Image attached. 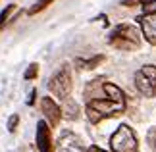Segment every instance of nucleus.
Here are the masks:
<instances>
[{"label": "nucleus", "instance_id": "nucleus-1", "mask_svg": "<svg viewBox=\"0 0 156 152\" xmlns=\"http://www.w3.org/2000/svg\"><path fill=\"white\" fill-rule=\"evenodd\" d=\"M102 93L104 96H89L87 104H85V114L91 123H100L102 119L108 118H116V115L125 112V94L123 90L114 83H102Z\"/></svg>", "mask_w": 156, "mask_h": 152}, {"label": "nucleus", "instance_id": "nucleus-6", "mask_svg": "<svg viewBox=\"0 0 156 152\" xmlns=\"http://www.w3.org/2000/svg\"><path fill=\"white\" fill-rule=\"evenodd\" d=\"M56 152H87L83 147L81 139L71 131H66L60 135L58 143H56Z\"/></svg>", "mask_w": 156, "mask_h": 152}, {"label": "nucleus", "instance_id": "nucleus-2", "mask_svg": "<svg viewBox=\"0 0 156 152\" xmlns=\"http://www.w3.org/2000/svg\"><path fill=\"white\" fill-rule=\"evenodd\" d=\"M141 31L135 25H129V23H119L110 31L108 35V44L118 48V50H137L141 46Z\"/></svg>", "mask_w": 156, "mask_h": 152}, {"label": "nucleus", "instance_id": "nucleus-7", "mask_svg": "<svg viewBox=\"0 0 156 152\" xmlns=\"http://www.w3.org/2000/svg\"><path fill=\"white\" fill-rule=\"evenodd\" d=\"M37 148L39 152H54V147H52V133H50V123L44 119H41L37 123Z\"/></svg>", "mask_w": 156, "mask_h": 152}, {"label": "nucleus", "instance_id": "nucleus-16", "mask_svg": "<svg viewBox=\"0 0 156 152\" xmlns=\"http://www.w3.org/2000/svg\"><path fill=\"white\" fill-rule=\"evenodd\" d=\"M147 143H148V147L156 152V127H151V129H148V133H147Z\"/></svg>", "mask_w": 156, "mask_h": 152}, {"label": "nucleus", "instance_id": "nucleus-14", "mask_svg": "<svg viewBox=\"0 0 156 152\" xmlns=\"http://www.w3.org/2000/svg\"><path fill=\"white\" fill-rule=\"evenodd\" d=\"M37 75H39V64H29V68L25 69V73H23V79L33 81V79H37Z\"/></svg>", "mask_w": 156, "mask_h": 152}, {"label": "nucleus", "instance_id": "nucleus-15", "mask_svg": "<svg viewBox=\"0 0 156 152\" xmlns=\"http://www.w3.org/2000/svg\"><path fill=\"white\" fill-rule=\"evenodd\" d=\"M143 6V14H156V0H145L141 2Z\"/></svg>", "mask_w": 156, "mask_h": 152}, {"label": "nucleus", "instance_id": "nucleus-12", "mask_svg": "<svg viewBox=\"0 0 156 152\" xmlns=\"http://www.w3.org/2000/svg\"><path fill=\"white\" fill-rule=\"evenodd\" d=\"M54 2V0H37V2H35L31 8L27 10V14L29 16H35V14H39V12H43L44 8H48V6Z\"/></svg>", "mask_w": 156, "mask_h": 152}, {"label": "nucleus", "instance_id": "nucleus-9", "mask_svg": "<svg viewBox=\"0 0 156 152\" xmlns=\"http://www.w3.org/2000/svg\"><path fill=\"white\" fill-rule=\"evenodd\" d=\"M137 23L141 25V33L147 42L156 46V14H141L137 17Z\"/></svg>", "mask_w": 156, "mask_h": 152}, {"label": "nucleus", "instance_id": "nucleus-11", "mask_svg": "<svg viewBox=\"0 0 156 152\" xmlns=\"http://www.w3.org/2000/svg\"><path fill=\"white\" fill-rule=\"evenodd\" d=\"M64 102H66L64 108H62L64 118H68V119H71V121L79 118V106H77V102H73L71 98H66Z\"/></svg>", "mask_w": 156, "mask_h": 152}, {"label": "nucleus", "instance_id": "nucleus-8", "mask_svg": "<svg viewBox=\"0 0 156 152\" xmlns=\"http://www.w3.org/2000/svg\"><path fill=\"white\" fill-rule=\"evenodd\" d=\"M41 110H43L44 119L50 123V127H56L60 123V119H62V115H64L62 108H60L50 96H43V98H41Z\"/></svg>", "mask_w": 156, "mask_h": 152}, {"label": "nucleus", "instance_id": "nucleus-10", "mask_svg": "<svg viewBox=\"0 0 156 152\" xmlns=\"http://www.w3.org/2000/svg\"><path fill=\"white\" fill-rule=\"evenodd\" d=\"M106 60V56L104 54H97V56H93V58H89V60H85V58H75V65L79 69H94L97 65H100Z\"/></svg>", "mask_w": 156, "mask_h": 152}, {"label": "nucleus", "instance_id": "nucleus-19", "mask_svg": "<svg viewBox=\"0 0 156 152\" xmlns=\"http://www.w3.org/2000/svg\"><path fill=\"white\" fill-rule=\"evenodd\" d=\"M137 4H141V0H122V6H127V8L137 6Z\"/></svg>", "mask_w": 156, "mask_h": 152}, {"label": "nucleus", "instance_id": "nucleus-17", "mask_svg": "<svg viewBox=\"0 0 156 152\" xmlns=\"http://www.w3.org/2000/svg\"><path fill=\"white\" fill-rule=\"evenodd\" d=\"M17 123H20V115H17V114L10 115V119H8V131L14 133V131L17 129Z\"/></svg>", "mask_w": 156, "mask_h": 152}, {"label": "nucleus", "instance_id": "nucleus-18", "mask_svg": "<svg viewBox=\"0 0 156 152\" xmlns=\"http://www.w3.org/2000/svg\"><path fill=\"white\" fill-rule=\"evenodd\" d=\"M35 96H37V89H33L31 93H29V98H27V104H29V106L35 104Z\"/></svg>", "mask_w": 156, "mask_h": 152}, {"label": "nucleus", "instance_id": "nucleus-4", "mask_svg": "<svg viewBox=\"0 0 156 152\" xmlns=\"http://www.w3.org/2000/svg\"><path fill=\"white\" fill-rule=\"evenodd\" d=\"M112 152H139V141L127 123H122L110 137Z\"/></svg>", "mask_w": 156, "mask_h": 152}, {"label": "nucleus", "instance_id": "nucleus-5", "mask_svg": "<svg viewBox=\"0 0 156 152\" xmlns=\"http://www.w3.org/2000/svg\"><path fill=\"white\" fill-rule=\"evenodd\" d=\"M135 89L139 90L143 96L151 98L156 96V65H143L135 73Z\"/></svg>", "mask_w": 156, "mask_h": 152}, {"label": "nucleus", "instance_id": "nucleus-20", "mask_svg": "<svg viewBox=\"0 0 156 152\" xmlns=\"http://www.w3.org/2000/svg\"><path fill=\"white\" fill-rule=\"evenodd\" d=\"M87 152H106V150L98 148V147H89V148H87Z\"/></svg>", "mask_w": 156, "mask_h": 152}, {"label": "nucleus", "instance_id": "nucleus-3", "mask_svg": "<svg viewBox=\"0 0 156 152\" xmlns=\"http://www.w3.org/2000/svg\"><path fill=\"white\" fill-rule=\"evenodd\" d=\"M71 89H73V79H71V65L62 64L48 79V90L60 100L69 98Z\"/></svg>", "mask_w": 156, "mask_h": 152}, {"label": "nucleus", "instance_id": "nucleus-13", "mask_svg": "<svg viewBox=\"0 0 156 152\" xmlns=\"http://www.w3.org/2000/svg\"><path fill=\"white\" fill-rule=\"evenodd\" d=\"M16 8H17L16 4H8V6H6V8H4L2 12H0V29H2V27H4V23L10 19L12 12H16Z\"/></svg>", "mask_w": 156, "mask_h": 152}]
</instances>
